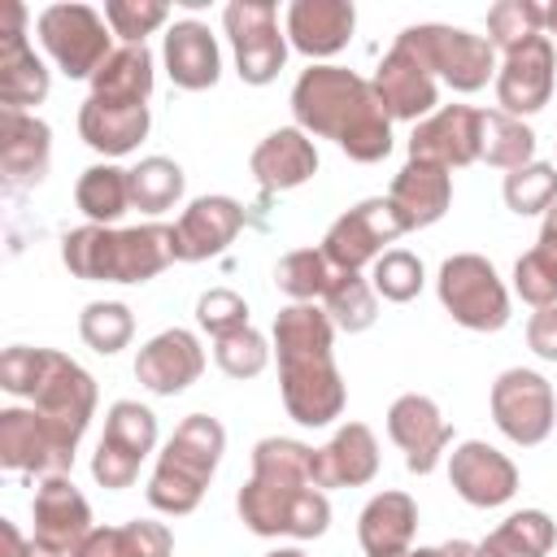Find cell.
Returning a JSON list of instances; mask_svg holds the SVG:
<instances>
[{
  "label": "cell",
  "mask_w": 557,
  "mask_h": 557,
  "mask_svg": "<svg viewBox=\"0 0 557 557\" xmlns=\"http://www.w3.org/2000/svg\"><path fill=\"white\" fill-rule=\"evenodd\" d=\"M239 518L252 535L318 540L331 527V500L313 483V448L265 435L252 448V479L239 487Z\"/></svg>",
  "instance_id": "cell-1"
},
{
  "label": "cell",
  "mask_w": 557,
  "mask_h": 557,
  "mask_svg": "<svg viewBox=\"0 0 557 557\" xmlns=\"http://www.w3.org/2000/svg\"><path fill=\"white\" fill-rule=\"evenodd\" d=\"M292 113L305 135L335 139L361 165L392 152V117L374 83L344 65H309L292 87Z\"/></svg>",
  "instance_id": "cell-2"
},
{
  "label": "cell",
  "mask_w": 557,
  "mask_h": 557,
  "mask_svg": "<svg viewBox=\"0 0 557 557\" xmlns=\"http://www.w3.org/2000/svg\"><path fill=\"white\" fill-rule=\"evenodd\" d=\"M335 326L322 305H287L274 318V352H278V387L283 409L300 426H326L344 413V379L335 370Z\"/></svg>",
  "instance_id": "cell-3"
},
{
  "label": "cell",
  "mask_w": 557,
  "mask_h": 557,
  "mask_svg": "<svg viewBox=\"0 0 557 557\" xmlns=\"http://www.w3.org/2000/svg\"><path fill=\"white\" fill-rule=\"evenodd\" d=\"M0 387L9 396H26L30 409L48 422V431L74 453L91 413H96V379L57 348L13 344L0 357Z\"/></svg>",
  "instance_id": "cell-4"
},
{
  "label": "cell",
  "mask_w": 557,
  "mask_h": 557,
  "mask_svg": "<svg viewBox=\"0 0 557 557\" xmlns=\"http://www.w3.org/2000/svg\"><path fill=\"white\" fill-rule=\"evenodd\" d=\"M61 261L83 283H148L174 261V226H74L61 239Z\"/></svg>",
  "instance_id": "cell-5"
},
{
  "label": "cell",
  "mask_w": 557,
  "mask_h": 557,
  "mask_svg": "<svg viewBox=\"0 0 557 557\" xmlns=\"http://www.w3.org/2000/svg\"><path fill=\"white\" fill-rule=\"evenodd\" d=\"M222 448H226L222 422L209 413H187L157 457V470L148 479V505L174 518L191 513L222 461Z\"/></svg>",
  "instance_id": "cell-6"
},
{
  "label": "cell",
  "mask_w": 557,
  "mask_h": 557,
  "mask_svg": "<svg viewBox=\"0 0 557 557\" xmlns=\"http://www.w3.org/2000/svg\"><path fill=\"white\" fill-rule=\"evenodd\" d=\"M396 44L409 48L431 78L440 74L453 91H466V96L487 87V78L496 74V48L487 44V35H470L461 26H440V22L405 26Z\"/></svg>",
  "instance_id": "cell-7"
},
{
  "label": "cell",
  "mask_w": 557,
  "mask_h": 557,
  "mask_svg": "<svg viewBox=\"0 0 557 557\" xmlns=\"http://www.w3.org/2000/svg\"><path fill=\"white\" fill-rule=\"evenodd\" d=\"M435 287H440V305L466 331H500L509 322V292L496 265L479 252H453L440 265Z\"/></svg>",
  "instance_id": "cell-8"
},
{
  "label": "cell",
  "mask_w": 557,
  "mask_h": 557,
  "mask_svg": "<svg viewBox=\"0 0 557 557\" xmlns=\"http://www.w3.org/2000/svg\"><path fill=\"white\" fill-rule=\"evenodd\" d=\"M35 30L65 78H91L113 57L109 26L91 4H48L39 9Z\"/></svg>",
  "instance_id": "cell-9"
},
{
  "label": "cell",
  "mask_w": 557,
  "mask_h": 557,
  "mask_svg": "<svg viewBox=\"0 0 557 557\" xmlns=\"http://www.w3.org/2000/svg\"><path fill=\"white\" fill-rule=\"evenodd\" d=\"M226 39L235 48V70L248 87H265L278 78L287 61V35L278 30L274 0H231L222 9Z\"/></svg>",
  "instance_id": "cell-10"
},
{
  "label": "cell",
  "mask_w": 557,
  "mask_h": 557,
  "mask_svg": "<svg viewBox=\"0 0 557 557\" xmlns=\"http://www.w3.org/2000/svg\"><path fill=\"white\" fill-rule=\"evenodd\" d=\"M152 448H157V413L139 400H113L104 413V435L91 457V479L109 492H122L135 483Z\"/></svg>",
  "instance_id": "cell-11"
},
{
  "label": "cell",
  "mask_w": 557,
  "mask_h": 557,
  "mask_svg": "<svg viewBox=\"0 0 557 557\" xmlns=\"http://www.w3.org/2000/svg\"><path fill=\"white\" fill-rule=\"evenodd\" d=\"M487 405H492L496 426H500L513 444H522V448H535V444H544V440L553 435L557 396H553V383H548L544 374H535V370H522V366L505 370V374L492 383Z\"/></svg>",
  "instance_id": "cell-12"
},
{
  "label": "cell",
  "mask_w": 557,
  "mask_h": 557,
  "mask_svg": "<svg viewBox=\"0 0 557 557\" xmlns=\"http://www.w3.org/2000/svg\"><path fill=\"white\" fill-rule=\"evenodd\" d=\"M405 231L409 226L396 213V205L387 196H370V200L352 205L348 213H339L331 222V231L322 235V252H326V261L335 270H357L361 274V265L366 261H379L383 257V244L400 239Z\"/></svg>",
  "instance_id": "cell-13"
},
{
  "label": "cell",
  "mask_w": 557,
  "mask_h": 557,
  "mask_svg": "<svg viewBox=\"0 0 557 557\" xmlns=\"http://www.w3.org/2000/svg\"><path fill=\"white\" fill-rule=\"evenodd\" d=\"M553 83H557V48L548 35H535V39L509 48L496 70L500 113H509V117L540 113L553 100Z\"/></svg>",
  "instance_id": "cell-14"
},
{
  "label": "cell",
  "mask_w": 557,
  "mask_h": 557,
  "mask_svg": "<svg viewBox=\"0 0 557 557\" xmlns=\"http://www.w3.org/2000/svg\"><path fill=\"white\" fill-rule=\"evenodd\" d=\"M483 152V109L444 104L422 117L409 135V161H431L444 170H461Z\"/></svg>",
  "instance_id": "cell-15"
},
{
  "label": "cell",
  "mask_w": 557,
  "mask_h": 557,
  "mask_svg": "<svg viewBox=\"0 0 557 557\" xmlns=\"http://www.w3.org/2000/svg\"><path fill=\"white\" fill-rule=\"evenodd\" d=\"M48 70L26 44V9L17 0L0 4V109H30L48 96Z\"/></svg>",
  "instance_id": "cell-16"
},
{
  "label": "cell",
  "mask_w": 557,
  "mask_h": 557,
  "mask_svg": "<svg viewBox=\"0 0 557 557\" xmlns=\"http://www.w3.org/2000/svg\"><path fill=\"white\" fill-rule=\"evenodd\" d=\"M0 466L13 474H65L74 466V453L48 431V422L35 409L9 405L0 409Z\"/></svg>",
  "instance_id": "cell-17"
},
{
  "label": "cell",
  "mask_w": 557,
  "mask_h": 557,
  "mask_svg": "<svg viewBox=\"0 0 557 557\" xmlns=\"http://www.w3.org/2000/svg\"><path fill=\"white\" fill-rule=\"evenodd\" d=\"M387 435L405 453L409 474H431L440 466V453L453 444V426L440 418V405L431 396L405 392L387 409Z\"/></svg>",
  "instance_id": "cell-18"
},
{
  "label": "cell",
  "mask_w": 557,
  "mask_h": 557,
  "mask_svg": "<svg viewBox=\"0 0 557 557\" xmlns=\"http://www.w3.org/2000/svg\"><path fill=\"white\" fill-rule=\"evenodd\" d=\"M448 479H453L457 496L474 509H496V505L513 500V492H518V466L487 440L457 444L448 457Z\"/></svg>",
  "instance_id": "cell-19"
},
{
  "label": "cell",
  "mask_w": 557,
  "mask_h": 557,
  "mask_svg": "<svg viewBox=\"0 0 557 557\" xmlns=\"http://www.w3.org/2000/svg\"><path fill=\"white\" fill-rule=\"evenodd\" d=\"M205 374V348L191 331L170 326L161 335H152L139 357H135V379L152 392V396H178L187 392L196 379Z\"/></svg>",
  "instance_id": "cell-20"
},
{
  "label": "cell",
  "mask_w": 557,
  "mask_h": 557,
  "mask_svg": "<svg viewBox=\"0 0 557 557\" xmlns=\"http://www.w3.org/2000/svg\"><path fill=\"white\" fill-rule=\"evenodd\" d=\"M374 91H379V100H383V109H387V117L392 122H422V117H431L435 113V104H440V91H435V78L426 74V65L409 52V48H400V44H392V52L379 61V70H374Z\"/></svg>",
  "instance_id": "cell-21"
},
{
  "label": "cell",
  "mask_w": 557,
  "mask_h": 557,
  "mask_svg": "<svg viewBox=\"0 0 557 557\" xmlns=\"http://www.w3.org/2000/svg\"><path fill=\"white\" fill-rule=\"evenodd\" d=\"M52 161V131L44 117L22 109H0V174L9 191L44 183Z\"/></svg>",
  "instance_id": "cell-22"
},
{
  "label": "cell",
  "mask_w": 557,
  "mask_h": 557,
  "mask_svg": "<svg viewBox=\"0 0 557 557\" xmlns=\"http://www.w3.org/2000/svg\"><path fill=\"white\" fill-rule=\"evenodd\" d=\"M244 231V205L231 196H200L174 222V261H209Z\"/></svg>",
  "instance_id": "cell-23"
},
{
  "label": "cell",
  "mask_w": 557,
  "mask_h": 557,
  "mask_svg": "<svg viewBox=\"0 0 557 557\" xmlns=\"http://www.w3.org/2000/svg\"><path fill=\"white\" fill-rule=\"evenodd\" d=\"M87 535H91L87 496L65 474H48L39 483V492H35V540H44L48 548L70 557Z\"/></svg>",
  "instance_id": "cell-24"
},
{
  "label": "cell",
  "mask_w": 557,
  "mask_h": 557,
  "mask_svg": "<svg viewBox=\"0 0 557 557\" xmlns=\"http://www.w3.org/2000/svg\"><path fill=\"white\" fill-rule=\"evenodd\" d=\"M148 104L144 100H113V96H87L78 109V135L87 148L104 157H126L148 135Z\"/></svg>",
  "instance_id": "cell-25"
},
{
  "label": "cell",
  "mask_w": 557,
  "mask_h": 557,
  "mask_svg": "<svg viewBox=\"0 0 557 557\" xmlns=\"http://www.w3.org/2000/svg\"><path fill=\"white\" fill-rule=\"evenodd\" d=\"M379 474V444L366 422H344L322 448H313V483L326 487H361Z\"/></svg>",
  "instance_id": "cell-26"
},
{
  "label": "cell",
  "mask_w": 557,
  "mask_h": 557,
  "mask_svg": "<svg viewBox=\"0 0 557 557\" xmlns=\"http://www.w3.org/2000/svg\"><path fill=\"white\" fill-rule=\"evenodd\" d=\"M248 165L265 191H292L318 174V148L300 126H278L252 148Z\"/></svg>",
  "instance_id": "cell-27"
},
{
  "label": "cell",
  "mask_w": 557,
  "mask_h": 557,
  "mask_svg": "<svg viewBox=\"0 0 557 557\" xmlns=\"http://www.w3.org/2000/svg\"><path fill=\"white\" fill-rule=\"evenodd\" d=\"M357 26V9L348 0H292L287 4V39L305 57H335Z\"/></svg>",
  "instance_id": "cell-28"
},
{
  "label": "cell",
  "mask_w": 557,
  "mask_h": 557,
  "mask_svg": "<svg viewBox=\"0 0 557 557\" xmlns=\"http://www.w3.org/2000/svg\"><path fill=\"white\" fill-rule=\"evenodd\" d=\"M418 531V500L409 492H379L357 518V540L366 557H400L413 548Z\"/></svg>",
  "instance_id": "cell-29"
},
{
  "label": "cell",
  "mask_w": 557,
  "mask_h": 557,
  "mask_svg": "<svg viewBox=\"0 0 557 557\" xmlns=\"http://www.w3.org/2000/svg\"><path fill=\"white\" fill-rule=\"evenodd\" d=\"M165 70H170V83L183 91H205L218 83L222 52H218V39L209 35L205 22L187 17V22H174L165 30Z\"/></svg>",
  "instance_id": "cell-30"
},
{
  "label": "cell",
  "mask_w": 557,
  "mask_h": 557,
  "mask_svg": "<svg viewBox=\"0 0 557 557\" xmlns=\"http://www.w3.org/2000/svg\"><path fill=\"white\" fill-rule=\"evenodd\" d=\"M387 200L396 205V213L405 218L409 231L431 226L453 205V174L444 165H431V161H405V170L392 178Z\"/></svg>",
  "instance_id": "cell-31"
},
{
  "label": "cell",
  "mask_w": 557,
  "mask_h": 557,
  "mask_svg": "<svg viewBox=\"0 0 557 557\" xmlns=\"http://www.w3.org/2000/svg\"><path fill=\"white\" fill-rule=\"evenodd\" d=\"M174 535L165 522L135 518L122 527H91V535L70 557H170Z\"/></svg>",
  "instance_id": "cell-32"
},
{
  "label": "cell",
  "mask_w": 557,
  "mask_h": 557,
  "mask_svg": "<svg viewBox=\"0 0 557 557\" xmlns=\"http://www.w3.org/2000/svg\"><path fill=\"white\" fill-rule=\"evenodd\" d=\"M553 544L557 522L544 509H518L474 544V557H548Z\"/></svg>",
  "instance_id": "cell-33"
},
{
  "label": "cell",
  "mask_w": 557,
  "mask_h": 557,
  "mask_svg": "<svg viewBox=\"0 0 557 557\" xmlns=\"http://www.w3.org/2000/svg\"><path fill=\"white\" fill-rule=\"evenodd\" d=\"M513 292L527 305H535V309L557 305V205L544 213V226H540L535 248L518 257V265H513Z\"/></svg>",
  "instance_id": "cell-34"
},
{
  "label": "cell",
  "mask_w": 557,
  "mask_h": 557,
  "mask_svg": "<svg viewBox=\"0 0 557 557\" xmlns=\"http://www.w3.org/2000/svg\"><path fill=\"white\" fill-rule=\"evenodd\" d=\"M74 205L87 213V222L96 226H113L126 209H131V170L122 165H87L74 183Z\"/></svg>",
  "instance_id": "cell-35"
},
{
  "label": "cell",
  "mask_w": 557,
  "mask_h": 557,
  "mask_svg": "<svg viewBox=\"0 0 557 557\" xmlns=\"http://www.w3.org/2000/svg\"><path fill=\"white\" fill-rule=\"evenodd\" d=\"M91 96H113V100H144L152 96V52L144 44H122L113 57L91 74Z\"/></svg>",
  "instance_id": "cell-36"
},
{
  "label": "cell",
  "mask_w": 557,
  "mask_h": 557,
  "mask_svg": "<svg viewBox=\"0 0 557 557\" xmlns=\"http://www.w3.org/2000/svg\"><path fill=\"white\" fill-rule=\"evenodd\" d=\"M322 309L331 318V326L357 335V331H370L374 318H379V296L374 287L357 274V270H335V278L326 283L322 292Z\"/></svg>",
  "instance_id": "cell-37"
},
{
  "label": "cell",
  "mask_w": 557,
  "mask_h": 557,
  "mask_svg": "<svg viewBox=\"0 0 557 557\" xmlns=\"http://www.w3.org/2000/svg\"><path fill=\"white\" fill-rule=\"evenodd\" d=\"M479 161L496 170H522L535 161V131L522 117H509L500 109H483V152Z\"/></svg>",
  "instance_id": "cell-38"
},
{
  "label": "cell",
  "mask_w": 557,
  "mask_h": 557,
  "mask_svg": "<svg viewBox=\"0 0 557 557\" xmlns=\"http://www.w3.org/2000/svg\"><path fill=\"white\" fill-rule=\"evenodd\" d=\"M183 170L170 157H144L131 170V205L144 213H165L183 200Z\"/></svg>",
  "instance_id": "cell-39"
},
{
  "label": "cell",
  "mask_w": 557,
  "mask_h": 557,
  "mask_svg": "<svg viewBox=\"0 0 557 557\" xmlns=\"http://www.w3.org/2000/svg\"><path fill=\"white\" fill-rule=\"evenodd\" d=\"M331 278H335V265L326 261L322 248H296V252H287V257L274 265V283H278V292L292 296V305H313V300H322V292H326Z\"/></svg>",
  "instance_id": "cell-40"
},
{
  "label": "cell",
  "mask_w": 557,
  "mask_h": 557,
  "mask_svg": "<svg viewBox=\"0 0 557 557\" xmlns=\"http://www.w3.org/2000/svg\"><path fill=\"white\" fill-rule=\"evenodd\" d=\"M78 335H83V344H87L91 352L113 357V352H122V348L131 344L135 318H131V309H126L122 300H91V305L78 313Z\"/></svg>",
  "instance_id": "cell-41"
},
{
  "label": "cell",
  "mask_w": 557,
  "mask_h": 557,
  "mask_svg": "<svg viewBox=\"0 0 557 557\" xmlns=\"http://www.w3.org/2000/svg\"><path fill=\"white\" fill-rule=\"evenodd\" d=\"M500 191H505V205H509L518 218L548 213V209L557 205V165L531 161V165H522V170H509Z\"/></svg>",
  "instance_id": "cell-42"
},
{
  "label": "cell",
  "mask_w": 557,
  "mask_h": 557,
  "mask_svg": "<svg viewBox=\"0 0 557 557\" xmlns=\"http://www.w3.org/2000/svg\"><path fill=\"white\" fill-rule=\"evenodd\" d=\"M544 35V4L535 0H496L487 9V44L492 48H518L527 39Z\"/></svg>",
  "instance_id": "cell-43"
},
{
  "label": "cell",
  "mask_w": 557,
  "mask_h": 557,
  "mask_svg": "<svg viewBox=\"0 0 557 557\" xmlns=\"http://www.w3.org/2000/svg\"><path fill=\"white\" fill-rule=\"evenodd\" d=\"M213 361L231 379H257L265 370V361H270V344H265L261 331L239 326V331H226V335L213 339Z\"/></svg>",
  "instance_id": "cell-44"
},
{
  "label": "cell",
  "mask_w": 557,
  "mask_h": 557,
  "mask_svg": "<svg viewBox=\"0 0 557 557\" xmlns=\"http://www.w3.org/2000/svg\"><path fill=\"white\" fill-rule=\"evenodd\" d=\"M370 287L374 296L392 300V305H405L422 292V261L405 248H387L379 261H374V274H370Z\"/></svg>",
  "instance_id": "cell-45"
},
{
  "label": "cell",
  "mask_w": 557,
  "mask_h": 557,
  "mask_svg": "<svg viewBox=\"0 0 557 557\" xmlns=\"http://www.w3.org/2000/svg\"><path fill=\"white\" fill-rule=\"evenodd\" d=\"M170 4L161 0H109L104 4V22L113 35H122L126 44H144L157 26H165Z\"/></svg>",
  "instance_id": "cell-46"
},
{
  "label": "cell",
  "mask_w": 557,
  "mask_h": 557,
  "mask_svg": "<svg viewBox=\"0 0 557 557\" xmlns=\"http://www.w3.org/2000/svg\"><path fill=\"white\" fill-rule=\"evenodd\" d=\"M196 322L218 339V335H226V331L248 326V305H244V296H235L231 287H213V292H205V296L196 300Z\"/></svg>",
  "instance_id": "cell-47"
},
{
  "label": "cell",
  "mask_w": 557,
  "mask_h": 557,
  "mask_svg": "<svg viewBox=\"0 0 557 557\" xmlns=\"http://www.w3.org/2000/svg\"><path fill=\"white\" fill-rule=\"evenodd\" d=\"M527 344H531L535 357L557 361V305L531 313V322H527Z\"/></svg>",
  "instance_id": "cell-48"
},
{
  "label": "cell",
  "mask_w": 557,
  "mask_h": 557,
  "mask_svg": "<svg viewBox=\"0 0 557 557\" xmlns=\"http://www.w3.org/2000/svg\"><path fill=\"white\" fill-rule=\"evenodd\" d=\"M0 535H4V557H65V553L48 548V544H44V540H35V535H30V540H22V531H17L9 518L0 522Z\"/></svg>",
  "instance_id": "cell-49"
},
{
  "label": "cell",
  "mask_w": 557,
  "mask_h": 557,
  "mask_svg": "<svg viewBox=\"0 0 557 557\" xmlns=\"http://www.w3.org/2000/svg\"><path fill=\"white\" fill-rule=\"evenodd\" d=\"M400 557H474V544L466 540H448V544H435V548H409Z\"/></svg>",
  "instance_id": "cell-50"
},
{
  "label": "cell",
  "mask_w": 557,
  "mask_h": 557,
  "mask_svg": "<svg viewBox=\"0 0 557 557\" xmlns=\"http://www.w3.org/2000/svg\"><path fill=\"white\" fill-rule=\"evenodd\" d=\"M544 30H548V39H557V0L544 4Z\"/></svg>",
  "instance_id": "cell-51"
},
{
  "label": "cell",
  "mask_w": 557,
  "mask_h": 557,
  "mask_svg": "<svg viewBox=\"0 0 557 557\" xmlns=\"http://www.w3.org/2000/svg\"><path fill=\"white\" fill-rule=\"evenodd\" d=\"M265 557H305L300 548H274V553H265Z\"/></svg>",
  "instance_id": "cell-52"
}]
</instances>
